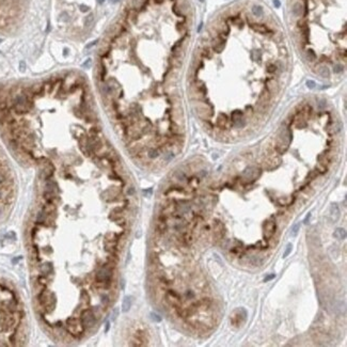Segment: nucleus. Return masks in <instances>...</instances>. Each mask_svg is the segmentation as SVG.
<instances>
[{
  "instance_id": "1",
  "label": "nucleus",
  "mask_w": 347,
  "mask_h": 347,
  "mask_svg": "<svg viewBox=\"0 0 347 347\" xmlns=\"http://www.w3.org/2000/svg\"><path fill=\"white\" fill-rule=\"evenodd\" d=\"M187 11L183 0H130L98 53V91L141 162H170L184 140Z\"/></svg>"
},
{
  "instance_id": "2",
  "label": "nucleus",
  "mask_w": 347,
  "mask_h": 347,
  "mask_svg": "<svg viewBox=\"0 0 347 347\" xmlns=\"http://www.w3.org/2000/svg\"><path fill=\"white\" fill-rule=\"evenodd\" d=\"M290 64L276 30L232 15L191 62L189 92L196 114L218 133L245 129L274 105L286 86Z\"/></svg>"
},
{
  "instance_id": "3",
  "label": "nucleus",
  "mask_w": 347,
  "mask_h": 347,
  "mask_svg": "<svg viewBox=\"0 0 347 347\" xmlns=\"http://www.w3.org/2000/svg\"><path fill=\"white\" fill-rule=\"evenodd\" d=\"M276 228H277V224H276V220H274V217L271 216V217L266 221V223L264 225V237L265 239H270L272 238V236L274 235V232H276Z\"/></svg>"
},
{
  "instance_id": "4",
  "label": "nucleus",
  "mask_w": 347,
  "mask_h": 347,
  "mask_svg": "<svg viewBox=\"0 0 347 347\" xmlns=\"http://www.w3.org/2000/svg\"><path fill=\"white\" fill-rule=\"evenodd\" d=\"M247 318V312L244 309H237L236 311H234L233 315L231 316V320L232 324L235 325V326H239L242 323H244Z\"/></svg>"
},
{
  "instance_id": "5",
  "label": "nucleus",
  "mask_w": 347,
  "mask_h": 347,
  "mask_svg": "<svg viewBox=\"0 0 347 347\" xmlns=\"http://www.w3.org/2000/svg\"><path fill=\"white\" fill-rule=\"evenodd\" d=\"M333 236L337 239H345L346 237V232L344 229H337V231L333 233Z\"/></svg>"
},
{
  "instance_id": "6",
  "label": "nucleus",
  "mask_w": 347,
  "mask_h": 347,
  "mask_svg": "<svg viewBox=\"0 0 347 347\" xmlns=\"http://www.w3.org/2000/svg\"><path fill=\"white\" fill-rule=\"evenodd\" d=\"M299 229H300V223H297V224H295L294 227L292 228V235H293V236H296V235L298 234Z\"/></svg>"
},
{
  "instance_id": "7",
  "label": "nucleus",
  "mask_w": 347,
  "mask_h": 347,
  "mask_svg": "<svg viewBox=\"0 0 347 347\" xmlns=\"http://www.w3.org/2000/svg\"><path fill=\"white\" fill-rule=\"evenodd\" d=\"M123 307H124V309H123V311H124V312H126V311H128V310H129V307H130L129 298L125 299V301H124V305H123Z\"/></svg>"
},
{
  "instance_id": "8",
  "label": "nucleus",
  "mask_w": 347,
  "mask_h": 347,
  "mask_svg": "<svg viewBox=\"0 0 347 347\" xmlns=\"http://www.w3.org/2000/svg\"><path fill=\"white\" fill-rule=\"evenodd\" d=\"M292 248H293V246H292V244H288V245L286 246V250H285V252H284V254H283V257H286V256H287L288 254L291 253Z\"/></svg>"
},
{
  "instance_id": "9",
  "label": "nucleus",
  "mask_w": 347,
  "mask_h": 347,
  "mask_svg": "<svg viewBox=\"0 0 347 347\" xmlns=\"http://www.w3.org/2000/svg\"><path fill=\"white\" fill-rule=\"evenodd\" d=\"M274 277H276V276H274V274H270V276H268V277H267V278H265V280H264V281H265V282H267V281H268V280H271V279H274Z\"/></svg>"
},
{
  "instance_id": "10",
  "label": "nucleus",
  "mask_w": 347,
  "mask_h": 347,
  "mask_svg": "<svg viewBox=\"0 0 347 347\" xmlns=\"http://www.w3.org/2000/svg\"><path fill=\"white\" fill-rule=\"evenodd\" d=\"M310 217H311V214H309L308 216H307V217H305V221H303V222H305V224H307V223H308V222H309V220H310Z\"/></svg>"
}]
</instances>
